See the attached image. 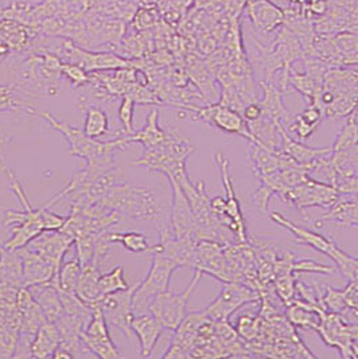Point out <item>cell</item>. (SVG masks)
<instances>
[{"label":"cell","mask_w":358,"mask_h":359,"mask_svg":"<svg viewBox=\"0 0 358 359\" xmlns=\"http://www.w3.org/2000/svg\"><path fill=\"white\" fill-rule=\"evenodd\" d=\"M37 114L65 137L70 155L85 161L86 168L95 175H101L114 168V154L131 146L126 135H119L108 142H98V139L89 137L84 130L69 126L49 112H37Z\"/></svg>","instance_id":"1"},{"label":"cell","mask_w":358,"mask_h":359,"mask_svg":"<svg viewBox=\"0 0 358 359\" xmlns=\"http://www.w3.org/2000/svg\"><path fill=\"white\" fill-rule=\"evenodd\" d=\"M10 182L11 190L18 198V202L22 206V210H6L3 225L11 231L10 238L3 245L7 250H18L20 248L29 245L35 237L45 231L44 222V208L37 209L30 202V198L25 191L23 186L14 175L13 170L8 167L3 172Z\"/></svg>","instance_id":"2"},{"label":"cell","mask_w":358,"mask_h":359,"mask_svg":"<svg viewBox=\"0 0 358 359\" xmlns=\"http://www.w3.org/2000/svg\"><path fill=\"white\" fill-rule=\"evenodd\" d=\"M98 205L131 219H158L159 203L157 196L143 187L126 183L114 184L100 199Z\"/></svg>","instance_id":"3"},{"label":"cell","mask_w":358,"mask_h":359,"mask_svg":"<svg viewBox=\"0 0 358 359\" xmlns=\"http://www.w3.org/2000/svg\"><path fill=\"white\" fill-rule=\"evenodd\" d=\"M194 151L196 147H193L187 139H183L175 128H168L167 137L162 144L145 149L142 158L131 163L143 165L148 171L159 172L168 178L186 168V162Z\"/></svg>","instance_id":"4"},{"label":"cell","mask_w":358,"mask_h":359,"mask_svg":"<svg viewBox=\"0 0 358 359\" xmlns=\"http://www.w3.org/2000/svg\"><path fill=\"white\" fill-rule=\"evenodd\" d=\"M151 253V265L146 278L136 283L132 296V310L135 315L150 310L151 302L162 292L168 291L173 273L179 269L178 265L158 252Z\"/></svg>","instance_id":"5"},{"label":"cell","mask_w":358,"mask_h":359,"mask_svg":"<svg viewBox=\"0 0 358 359\" xmlns=\"http://www.w3.org/2000/svg\"><path fill=\"white\" fill-rule=\"evenodd\" d=\"M180 109L185 111V114H187L193 121H201L225 133L237 135L245 140H248V143H256V139L249 130V126L241 112L230 107L217 102V104H208L206 107L186 105Z\"/></svg>","instance_id":"6"},{"label":"cell","mask_w":358,"mask_h":359,"mask_svg":"<svg viewBox=\"0 0 358 359\" xmlns=\"http://www.w3.org/2000/svg\"><path fill=\"white\" fill-rule=\"evenodd\" d=\"M202 276H204V273L196 269L194 276L183 292L177 294V292L166 291V292L158 294L151 302L148 312H151L162 323L163 328L170 330V331H175L178 328L179 325L182 323V320L185 319V316L187 313L189 299L194 292Z\"/></svg>","instance_id":"7"},{"label":"cell","mask_w":358,"mask_h":359,"mask_svg":"<svg viewBox=\"0 0 358 359\" xmlns=\"http://www.w3.org/2000/svg\"><path fill=\"white\" fill-rule=\"evenodd\" d=\"M341 194L336 186L310 178L303 183L295 186L293 189L283 193L281 201L295 206V209L305 217L303 210L311 208H330Z\"/></svg>","instance_id":"8"},{"label":"cell","mask_w":358,"mask_h":359,"mask_svg":"<svg viewBox=\"0 0 358 359\" xmlns=\"http://www.w3.org/2000/svg\"><path fill=\"white\" fill-rule=\"evenodd\" d=\"M315 331L327 346L338 348L343 358H358L357 325L346 323L338 313L324 312Z\"/></svg>","instance_id":"9"},{"label":"cell","mask_w":358,"mask_h":359,"mask_svg":"<svg viewBox=\"0 0 358 359\" xmlns=\"http://www.w3.org/2000/svg\"><path fill=\"white\" fill-rule=\"evenodd\" d=\"M216 163L220 170L221 180L225 190V218L223 221V225L228 229L229 231L234 236V238L240 244H248V233H246V224H245L244 215L241 212L240 201L236 196L233 180L230 174V159L227 158L221 151H217L214 155Z\"/></svg>","instance_id":"10"},{"label":"cell","mask_w":358,"mask_h":359,"mask_svg":"<svg viewBox=\"0 0 358 359\" xmlns=\"http://www.w3.org/2000/svg\"><path fill=\"white\" fill-rule=\"evenodd\" d=\"M260 299V291L239 281H224L220 294L205 309L208 316L217 320L229 318L245 304L255 303Z\"/></svg>","instance_id":"11"},{"label":"cell","mask_w":358,"mask_h":359,"mask_svg":"<svg viewBox=\"0 0 358 359\" xmlns=\"http://www.w3.org/2000/svg\"><path fill=\"white\" fill-rule=\"evenodd\" d=\"M81 342L86 354H92L101 359L121 358L117 346L110 335L105 316L98 306L82 332Z\"/></svg>","instance_id":"12"},{"label":"cell","mask_w":358,"mask_h":359,"mask_svg":"<svg viewBox=\"0 0 358 359\" xmlns=\"http://www.w3.org/2000/svg\"><path fill=\"white\" fill-rule=\"evenodd\" d=\"M136 284H132L128 290L107 294L98 300V306L102 311L105 320L110 326L120 330L126 338L132 342L131 322L135 316L132 310V296Z\"/></svg>","instance_id":"13"},{"label":"cell","mask_w":358,"mask_h":359,"mask_svg":"<svg viewBox=\"0 0 358 359\" xmlns=\"http://www.w3.org/2000/svg\"><path fill=\"white\" fill-rule=\"evenodd\" d=\"M173 189V208L170 217V226L175 237H190L197 241L198 222L196 215L190 208V203L180 189L178 182L168 178Z\"/></svg>","instance_id":"14"},{"label":"cell","mask_w":358,"mask_h":359,"mask_svg":"<svg viewBox=\"0 0 358 359\" xmlns=\"http://www.w3.org/2000/svg\"><path fill=\"white\" fill-rule=\"evenodd\" d=\"M74 245V238L62 230H46L35 237L27 248L45 257L60 272L66 253Z\"/></svg>","instance_id":"15"},{"label":"cell","mask_w":358,"mask_h":359,"mask_svg":"<svg viewBox=\"0 0 358 359\" xmlns=\"http://www.w3.org/2000/svg\"><path fill=\"white\" fill-rule=\"evenodd\" d=\"M270 217H271L272 222H275L277 225L281 226V228L287 229L293 234V238L296 240L298 244L310 246V248L315 249L317 252L326 255L331 260H333V257L336 256V253L340 249L330 238H327L324 234H321V233H318L315 230L302 228V226L291 222L289 218H286L280 212H271Z\"/></svg>","instance_id":"16"},{"label":"cell","mask_w":358,"mask_h":359,"mask_svg":"<svg viewBox=\"0 0 358 359\" xmlns=\"http://www.w3.org/2000/svg\"><path fill=\"white\" fill-rule=\"evenodd\" d=\"M17 252L22 260V276L25 287L49 283L58 276V269L51 262L27 246L18 249Z\"/></svg>","instance_id":"17"},{"label":"cell","mask_w":358,"mask_h":359,"mask_svg":"<svg viewBox=\"0 0 358 359\" xmlns=\"http://www.w3.org/2000/svg\"><path fill=\"white\" fill-rule=\"evenodd\" d=\"M248 158L252 174L256 178L272 174L283 168L298 165V163H295L283 151H272L256 143H249Z\"/></svg>","instance_id":"18"},{"label":"cell","mask_w":358,"mask_h":359,"mask_svg":"<svg viewBox=\"0 0 358 359\" xmlns=\"http://www.w3.org/2000/svg\"><path fill=\"white\" fill-rule=\"evenodd\" d=\"M131 330L138 337L140 344L138 357L150 358L162 335V323L151 312H145L133 316L131 322Z\"/></svg>","instance_id":"19"},{"label":"cell","mask_w":358,"mask_h":359,"mask_svg":"<svg viewBox=\"0 0 358 359\" xmlns=\"http://www.w3.org/2000/svg\"><path fill=\"white\" fill-rule=\"evenodd\" d=\"M260 86L264 92V97L260 101L263 114L271 118L277 127H283L287 131L293 116L283 104V92L274 81H261Z\"/></svg>","instance_id":"20"},{"label":"cell","mask_w":358,"mask_h":359,"mask_svg":"<svg viewBox=\"0 0 358 359\" xmlns=\"http://www.w3.org/2000/svg\"><path fill=\"white\" fill-rule=\"evenodd\" d=\"M248 14L255 29L263 34L275 32L284 22V13L270 0H252Z\"/></svg>","instance_id":"21"},{"label":"cell","mask_w":358,"mask_h":359,"mask_svg":"<svg viewBox=\"0 0 358 359\" xmlns=\"http://www.w3.org/2000/svg\"><path fill=\"white\" fill-rule=\"evenodd\" d=\"M27 288L30 290L35 302L39 304L41 310L46 318V322L55 323L64 315L65 311H64L61 296L57 287L51 281L32 285Z\"/></svg>","instance_id":"22"},{"label":"cell","mask_w":358,"mask_h":359,"mask_svg":"<svg viewBox=\"0 0 358 359\" xmlns=\"http://www.w3.org/2000/svg\"><path fill=\"white\" fill-rule=\"evenodd\" d=\"M343 228H358V201L354 196H340L321 218Z\"/></svg>","instance_id":"23"},{"label":"cell","mask_w":358,"mask_h":359,"mask_svg":"<svg viewBox=\"0 0 358 359\" xmlns=\"http://www.w3.org/2000/svg\"><path fill=\"white\" fill-rule=\"evenodd\" d=\"M73 54H69V57L73 58V62L76 65H80L88 72L92 70H110V69H126L130 66V62L114 55V54H107V53H86L82 50L70 48Z\"/></svg>","instance_id":"24"},{"label":"cell","mask_w":358,"mask_h":359,"mask_svg":"<svg viewBox=\"0 0 358 359\" xmlns=\"http://www.w3.org/2000/svg\"><path fill=\"white\" fill-rule=\"evenodd\" d=\"M168 133V128L164 130L159 124V111L154 108L150 114H147L146 123L142 130L135 131L130 136H127V140L130 144L139 143L143 146V149L158 147L166 140Z\"/></svg>","instance_id":"25"},{"label":"cell","mask_w":358,"mask_h":359,"mask_svg":"<svg viewBox=\"0 0 358 359\" xmlns=\"http://www.w3.org/2000/svg\"><path fill=\"white\" fill-rule=\"evenodd\" d=\"M280 133H281V151L290 156L295 163L310 164L312 163L315 159L326 156L331 154V147L314 148L309 147L298 140H293V136L286 131L283 127H279Z\"/></svg>","instance_id":"26"},{"label":"cell","mask_w":358,"mask_h":359,"mask_svg":"<svg viewBox=\"0 0 358 359\" xmlns=\"http://www.w3.org/2000/svg\"><path fill=\"white\" fill-rule=\"evenodd\" d=\"M61 343V337L58 328L54 323L45 322L34 337L30 358L45 359L53 358L54 351Z\"/></svg>","instance_id":"27"},{"label":"cell","mask_w":358,"mask_h":359,"mask_svg":"<svg viewBox=\"0 0 358 359\" xmlns=\"http://www.w3.org/2000/svg\"><path fill=\"white\" fill-rule=\"evenodd\" d=\"M322 118L324 112L321 107H318V104L315 105V102H311L307 104L306 109L302 114L293 117L287 132L299 140H306L312 136L314 131L321 124Z\"/></svg>","instance_id":"28"},{"label":"cell","mask_w":358,"mask_h":359,"mask_svg":"<svg viewBox=\"0 0 358 359\" xmlns=\"http://www.w3.org/2000/svg\"><path fill=\"white\" fill-rule=\"evenodd\" d=\"M100 275H101V271L95 264L82 266L81 275L76 288V294H79L82 302L86 303L92 310L98 307V300L101 299V294L98 291Z\"/></svg>","instance_id":"29"},{"label":"cell","mask_w":358,"mask_h":359,"mask_svg":"<svg viewBox=\"0 0 358 359\" xmlns=\"http://www.w3.org/2000/svg\"><path fill=\"white\" fill-rule=\"evenodd\" d=\"M0 285L25 287L22 276V260L17 250L3 249L0 256Z\"/></svg>","instance_id":"30"},{"label":"cell","mask_w":358,"mask_h":359,"mask_svg":"<svg viewBox=\"0 0 358 359\" xmlns=\"http://www.w3.org/2000/svg\"><path fill=\"white\" fill-rule=\"evenodd\" d=\"M108 237L112 244L121 245L133 255H142L151 250L146 236L140 231H110Z\"/></svg>","instance_id":"31"},{"label":"cell","mask_w":358,"mask_h":359,"mask_svg":"<svg viewBox=\"0 0 358 359\" xmlns=\"http://www.w3.org/2000/svg\"><path fill=\"white\" fill-rule=\"evenodd\" d=\"M110 131V117L98 105H91L85 109L84 132L92 137L100 139Z\"/></svg>","instance_id":"32"},{"label":"cell","mask_w":358,"mask_h":359,"mask_svg":"<svg viewBox=\"0 0 358 359\" xmlns=\"http://www.w3.org/2000/svg\"><path fill=\"white\" fill-rule=\"evenodd\" d=\"M82 265L77 257L62 262L58 276L51 283L57 287V290L66 291V292H76L79 278L81 275Z\"/></svg>","instance_id":"33"},{"label":"cell","mask_w":358,"mask_h":359,"mask_svg":"<svg viewBox=\"0 0 358 359\" xmlns=\"http://www.w3.org/2000/svg\"><path fill=\"white\" fill-rule=\"evenodd\" d=\"M131 284H128L127 278H126V272L123 266H114L112 271L100 275L98 278V291L101 297L107 296V294H114L119 291H124L128 290Z\"/></svg>","instance_id":"34"},{"label":"cell","mask_w":358,"mask_h":359,"mask_svg":"<svg viewBox=\"0 0 358 359\" xmlns=\"http://www.w3.org/2000/svg\"><path fill=\"white\" fill-rule=\"evenodd\" d=\"M357 144L358 121L353 114H350V116H347V123L343 126L341 132L337 135L331 151H340L343 148L353 147Z\"/></svg>","instance_id":"35"},{"label":"cell","mask_w":358,"mask_h":359,"mask_svg":"<svg viewBox=\"0 0 358 359\" xmlns=\"http://www.w3.org/2000/svg\"><path fill=\"white\" fill-rule=\"evenodd\" d=\"M321 307L326 312H334L340 313L347 309V303L345 299V292L334 290L333 287L327 285L326 287L325 294H321Z\"/></svg>","instance_id":"36"},{"label":"cell","mask_w":358,"mask_h":359,"mask_svg":"<svg viewBox=\"0 0 358 359\" xmlns=\"http://www.w3.org/2000/svg\"><path fill=\"white\" fill-rule=\"evenodd\" d=\"M133 111H135V101L128 96H124L119 105V109H117V116H119V120L123 127L120 135L130 136L135 132L133 130Z\"/></svg>","instance_id":"37"},{"label":"cell","mask_w":358,"mask_h":359,"mask_svg":"<svg viewBox=\"0 0 358 359\" xmlns=\"http://www.w3.org/2000/svg\"><path fill=\"white\" fill-rule=\"evenodd\" d=\"M295 284L296 283H295L293 273H283V275L275 276V280H274L275 292L281 299V302H284L286 304H289L293 299V294L296 292Z\"/></svg>","instance_id":"38"},{"label":"cell","mask_w":358,"mask_h":359,"mask_svg":"<svg viewBox=\"0 0 358 359\" xmlns=\"http://www.w3.org/2000/svg\"><path fill=\"white\" fill-rule=\"evenodd\" d=\"M18 332L0 327V359L14 358L17 351Z\"/></svg>","instance_id":"39"},{"label":"cell","mask_w":358,"mask_h":359,"mask_svg":"<svg viewBox=\"0 0 358 359\" xmlns=\"http://www.w3.org/2000/svg\"><path fill=\"white\" fill-rule=\"evenodd\" d=\"M293 273H334L336 268L329 266V265H324L319 262H312V260H300V262H295L293 259L291 262V266H290Z\"/></svg>","instance_id":"40"},{"label":"cell","mask_w":358,"mask_h":359,"mask_svg":"<svg viewBox=\"0 0 358 359\" xmlns=\"http://www.w3.org/2000/svg\"><path fill=\"white\" fill-rule=\"evenodd\" d=\"M259 325H260L259 319L244 315L237 320L236 331L239 337L244 338L245 341H253L259 334V330H260Z\"/></svg>","instance_id":"41"},{"label":"cell","mask_w":358,"mask_h":359,"mask_svg":"<svg viewBox=\"0 0 358 359\" xmlns=\"http://www.w3.org/2000/svg\"><path fill=\"white\" fill-rule=\"evenodd\" d=\"M333 38L343 54H358V34L337 33Z\"/></svg>","instance_id":"42"},{"label":"cell","mask_w":358,"mask_h":359,"mask_svg":"<svg viewBox=\"0 0 358 359\" xmlns=\"http://www.w3.org/2000/svg\"><path fill=\"white\" fill-rule=\"evenodd\" d=\"M61 72L72 81L74 88H80L82 85L89 82V77L86 76V70L76 64H64L61 65Z\"/></svg>","instance_id":"43"},{"label":"cell","mask_w":358,"mask_h":359,"mask_svg":"<svg viewBox=\"0 0 358 359\" xmlns=\"http://www.w3.org/2000/svg\"><path fill=\"white\" fill-rule=\"evenodd\" d=\"M275 196L274 191L271 189H268L267 186L260 184V187L253 193V202H255V206L258 208L259 212L263 214H268V209H270V202H271V198Z\"/></svg>","instance_id":"44"},{"label":"cell","mask_w":358,"mask_h":359,"mask_svg":"<svg viewBox=\"0 0 358 359\" xmlns=\"http://www.w3.org/2000/svg\"><path fill=\"white\" fill-rule=\"evenodd\" d=\"M334 186L341 196H358V174L338 180Z\"/></svg>","instance_id":"45"},{"label":"cell","mask_w":358,"mask_h":359,"mask_svg":"<svg viewBox=\"0 0 358 359\" xmlns=\"http://www.w3.org/2000/svg\"><path fill=\"white\" fill-rule=\"evenodd\" d=\"M347 309H352L354 313L358 312V281H350V284L343 290Z\"/></svg>","instance_id":"46"},{"label":"cell","mask_w":358,"mask_h":359,"mask_svg":"<svg viewBox=\"0 0 358 359\" xmlns=\"http://www.w3.org/2000/svg\"><path fill=\"white\" fill-rule=\"evenodd\" d=\"M241 114H243V117L246 120V123H252V121L259 120L261 116H263L260 102L253 101V102L246 104L244 108H243V111H241Z\"/></svg>","instance_id":"47"},{"label":"cell","mask_w":358,"mask_h":359,"mask_svg":"<svg viewBox=\"0 0 358 359\" xmlns=\"http://www.w3.org/2000/svg\"><path fill=\"white\" fill-rule=\"evenodd\" d=\"M318 1H321V0H305L306 4H314V3H318Z\"/></svg>","instance_id":"48"},{"label":"cell","mask_w":358,"mask_h":359,"mask_svg":"<svg viewBox=\"0 0 358 359\" xmlns=\"http://www.w3.org/2000/svg\"><path fill=\"white\" fill-rule=\"evenodd\" d=\"M3 249H4V248H3V246L0 245V256H1V252H3Z\"/></svg>","instance_id":"49"},{"label":"cell","mask_w":358,"mask_h":359,"mask_svg":"<svg viewBox=\"0 0 358 359\" xmlns=\"http://www.w3.org/2000/svg\"><path fill=\"white\" fill-rule=\"evenodd\" d=\"M356 315H357V316H358V312H356Z\"/></svg>","instance_id":"50"}]
</instances>
